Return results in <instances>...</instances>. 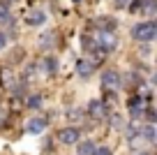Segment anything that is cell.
<instances>
[{
  "instance_id": "obj_21",
  "label": "cell",
  "mask_w": 157,
  "mask_h": 155,
  "mask_svg": "<svg viewBox=\"0 0 157 155\" xmlns=\"http://www.w3.org/2000/svg\"><path fill=\"white\" fill-rule=\"evenodd\" d=\"M5 44H7V35H5V33H0V51L5 49Z\"/></svg>"
},
{
  "instance_id": "obj_3",
  "label": "cell",
  "mask_w": 157,
  "mask_h": 155,
  "mask_svg": "<svg viewBox=\"0 0 157 155\" xmlns=\"http://www.w3.org/2000/svg\"><path fill=\"white\" fill-rule=\"evenodd\" d=\"M88 113L95 118V121H104V118H109V107L102 100H93L88 104Z\"/></svg>"
},
{
  "instance_id": "obj_10",
  "label": "cell",
  "mask_w": 157,
  "mask_h": 155,
  "mask_svg": "<svg viewBox=\"0 0 157 155\" xmlns=\"http://www.w3.org/2000/svg\"><path fill=\"white\" fill-rule=\"evenodd\" d=\"M129 111H132L134 118H139L143 113V100H141V97H132V102H129Z\"/></svg>"
},
{
  "instance_id": "obj_18",
  "label": "cell",
  "mask_w": 157,
  "mask_h": 155,
  "mask_svg": "<svg viewBox=\"0 0 157 155\" xmlns=\"http://www.w3.org/2000/svg\"><path fill=\"white\" fill-rule=\"evenodd\" d=\"M93 155H111V150H109L106 146H99V148H95Z\"/></svg>"
},
{
  "instance_id": "obj_5",
  "label": "cell",
  "mask_w": 157,
  "mask_h": 155,
  "mask_svg": "<svg viewBox=\"0 0 157 155\" xmlns=\"http://www.w3.org/2000/svg\"><path fill=\"white\" fill-rule=\"evenodd\" d=\"M60 141L63 144H76L78 137H81V130L78 127H65V130H60Z\"/></svg>"
},
{
  "instance_id": "obj_12",
  "label": "cell",
  "mask_w": 157,
  "mask_h": 155,
  "mask_svg": "<svg viewBox=\"0 0 157 155\" xmlns=\"http://www.w3.org/2000/svg\"><path fill=\"white\" fill-rule=\"evenodd\" d=\"M141 134H143V139H146V141H155V134H157V132H155V125H146V127L141 130Z\"/></svg>"
},
{
  "instance_id": "obj_9",
  "label": "cell",
  "mask_w": 157,
  "mask_h": 155,
  "mask_svg": "<svg viewBox=\"0 0 157 155\" xmlns=\"http://www.w3.org/2000/svg\"><path fill=\"white\" fill-rule=\"evenodd\" d=\"M39 70L44 74H56V70H58V60L56 58H44L42 63H39Z\"/></svg>"
},
{
  "instance_id": "obj_23",
  "label": "cell",
  "mask_w": 157,
  "mask_h": 155,
  "mask_svg": "<svg viewBox=\"0 0 157 155\" xmlns=\"http://www.w3.org/2000/svg\"><path fill=\"white\" fill-rule=\"evenodd\" d=\"M136 155H150V153H136Z\"/></svg>"
},
{
  "instance_id": "obj_22",
  "label": "cell",
  "mask_w": 157,
  "mask_h": 155,
  "mask_svg": "<svg viewBox=\"0 0 157 155\" xmlns=\"http://www.w3.org/2000/svg\"><path fill=\"white\" fill-rule=\"evenodd\" d=\"M129 2H132V0H116V5H118V7H127Z\"/></svg>"
},
{
  "instance_id": "obj_1",
  "label": "cell",
  "mask_w": 157,
  "mask_h": 155,
  "mask_svg": "<svg viewBox=\"0 0 157 155\" xmlns=\"http://www.w3.org/2000/svg\"><path fill=\"white\" fill-rule=\"evenodd\" d=\"M132 35L134 39H139V42H152L157 35V26L152 23V21H146V23H136L132 28Z\"/></svg>"
},
{
  "instance_id": "obj_2",
  "label": "cell",
  "mask_w": 157,
  "mask_h": 155,
  "mask_svg": "<svg viewBox=\"0 0 157 155\" xmlns=\"http://www.w3.org/2000/svg\"><path fill=\"white\" fill-rule=\"evenodd\" d=\"M95 44H97V51H102V54H106V51H113V49L118 46V39L113 33H104V30H99L97 39H95Z\"/></svg>"
},
{
  "instance_id": "obj_4",
  "label": "cell",
  "mask_w": 157,
  "mask_h": 155,
  "mask_svg": "<svg viewBox=\"0 0 157 155\" xmlns=\"http://www.w3.org/2000/svg\"><path fill=\"white\" fill-rule=\"evenodd\" d=\"M102 88L109 93H116L118 88H120V77H118V72H113V70H109V72L102 74Z\"/></svg>"
},
{
  "instance_id": "obj_17",
  "label": "cell",
  "mask_w": 157,
  "mask_h": 155,
  "mask_svg": "<svg viewBox=\"0 0 157 155\" xmlns=\"http://www.w3.org/2000/svg\"><path fill=\"white\" fill-rule=\"evenodd\" d=\"M129 12H141L143 10V0H132V2H129Z\"/></svg>"
},
{
  "instance_id": "obj_15",
  "label": "cell",
  "mask_w": 157,
  "mask_h": 155,
  "mask_svg": "<svg viewBox=\"0 0 157 155\" xmlns=\"http://www.w3.org/2000/svg\"><path fill=\"white\" fill-rule=\"evenodd\" d=\"M53 33H49V35H42V37H39V44H42V46H53Z\"/></svg>"
},
{
  "instance_id": "obj_7",
  "label": "cell",
  "mask_w": 157,
  "mask_h": 155,
  "mask_svg": "<svg viewBox=\"0 0 157 155\" xmlns=\"http://www.w3.org/2000/svg\"><path fill=\"white\" fill-rule=\"evenodd\" d=\"M44 21H46V14L42 10H33V12L25 14V23L28 26H42Z\"/></svg>"
},
{
  "instance_id": "obj_16",
  "label": "cell",
  "mask_w": 157,
  "mask_h": 155,
  "mask_svg": "<svg viewBox=\"0 0 157 155\" xmlns=\"http://www.w3.org/2000/svg\"><path fill=\"white\" fill-rule=\"evenodd\" d=\"M143 5H146V7H143V10H148V14H155V5H157V2H155V0H143Z\"/></svg>"
},
{
  "instance_id": "obj_11",
  "label": "cell",
  "mask_w": 157,
  "mask_h": 155,
  "mask_svg": "<svg viewBox=\"0 0 157 155\" xmlns=\"http://www.w3.org/2000/svg\"><path fill=\"white\" fill-rule=\"evenodd\" d=\"M97 146L93 141H83V144H78V155H93Z\"/></svg>"
},
{
  "instance_id": "obj_20",
  "label": "cell",
  "mask_w": 157,
  "mask_h": 155,
  "mask_svg": "<svg viewBox=\"0 0 157 155\" xmlns=\"http://www.w3.org/2000/svg\"><path fill=\"white\" fill-rule=\"evenodd\" d=\"M81 44H83L86 49H95V42H93L90 37H83V39H81Z\"/></svg>"
},
{
  "instance_id": "obj_14",
  "label": "cell",
  "mask_w": 157,
  "mask_h": 155,
  "mask_svg": "<svg viewBox=\"0 0 157 155\" xmlns=\"http://www.w3.org/2000/svg\"><path fill=\"white\" fill-rule=\"evenodd\" d=\"M25 102H28L30 109H39V107H42V95H33V97H28Z\"/></svg>"
},
{
  "instance_id": "obj_19",
  "label": "cell",
  "mask_w": 157,
  "mask_h": 155,
  "mask_svg": "<svg viewBox=\"0 0 157 155\" xmlns=\"http://www.w3.org/2000/svg\"><path fill=\"white\" fill-rule=\"evenodd\" d=\"M113 121H111V125L116 127V130H120V127H123V121H120V116H111Z\"/></svg>"
},
{
  "instance_id": "obj_8",
  "label": "cell",
  "mask_w": 157,
  "mask_h": 155,
  "mask_svg": "<svg viewBox=\"0 0 157 155\" xmlns=\"http://www.w3.org/2000/svg\"><path fill=\"white\" fill-rule=\"evenodd\" d=\"M46 130V118H30L28 121V132L30 134H39Z\"/></svg>"
},
{
  "instance_id": "obj_13",
  "label": "cell",
  "mask_w": 157,
  "mask_h": 155,
  "mask_svg": "<svg viewBox=\"0 0 157 155\" xmlns=\"http://www.w3.org/2000/svg\"><path fill=\"white\" fill-rule=\"evenodd\" d=\"M7 21H12V16H10V7H7L5 2H0V23H7Z\"/></svg>"
},
{
  "instance_id": "obj_6",
  "label": "cell",
  "mask_w": 157,
  "mask_h": 155,
  "mask_svg": "<svg viewBox=\"0 0 157 155\" xmlns=\"http://www.w3.org/2000/svg\"><path fill=\"white\" fill-rule=\"evenodd\" d=\"M76 72H78V77H83V79H88L90 74L95 72V63H93V60H86V58L76 60Z\"/></svg>"
}]
</instances>
